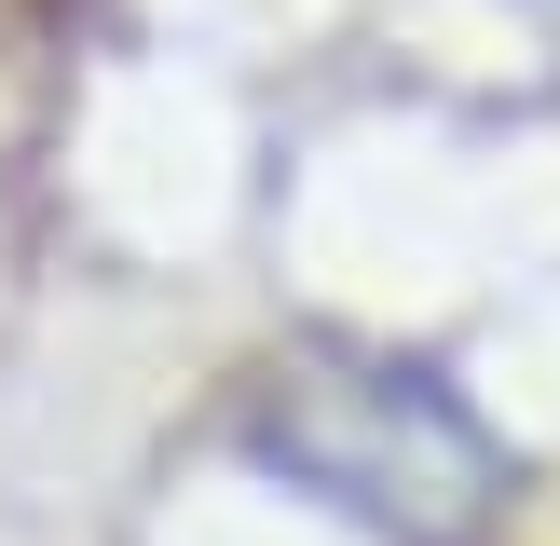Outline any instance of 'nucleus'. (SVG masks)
Wrapping results in <instances>:
<instances>
[{
	"mask_svg": "<svg viewBox=\"0 0 560 546\" xmlns=\"http://www.w3.org/2000/svg\"><path fill=\"white\" fill-rule=\"evenodd\" d=\"M273 437H288L342 506L397 519V533H424V546H452L465 519H479V491H492L479 437H465L410 369H301L288 396H273Z\"/></svg>",
	"mask_w": 560,
	"mask_h": 546,
	"instance_id": "1",
	"label": "nucleus"
}]
</instances>
